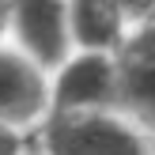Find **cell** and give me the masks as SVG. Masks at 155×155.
<instances>
[{
    "instance_id": "6da1fadb",
    "label": "cell",
    "mask_w": 155,
    "mask_h": 155,
    "mask_svg": "<svg viewBox=\"0 0 155 155\" xmlns=\"http://www.w3.org/2000/svg\"><path fill=\"white\" fill-rule=\"evenodd\" d=\"M45 140L53 155H148L144 136L106 110L61 114L57 121H49Z\"/></svg>"
},
{
    "instance_id": "7a4b0ae2",
    "label": "cell",
    "mask_w": 155,
    "mask_h": 155,
    "mask_svg": "<svg viewBox=\"0 0 155 155\" xmlns=\"http://www.w3.org/2000/svg\"><path fill=\"white\" fill-rule=\"evenodd\" d=\"M57 106L61 114L117 106V61H110L106 53H95V49L76 57L57 80Z\"/></svg>"
},
{
    "instance_id": "3957f363",
    "label": "cell",
    "mask_w": 155,
    "mask_h": 155,
    "mask_svg": "<svg viewBox=\"0 0 155 155\" xmlns=\"http://www.w3.org/2000/svg\"><path fill=\"white\" fill-rule=\"evenodd\" d=\"M19 38L42 64L64 61L68 49V12L64 0H12Z\"/></svg>"
},
{
    "instance_id": "277c9868",
    "label": "cell",
    "mask_w": 155,
    "mask_h": 155,
    "mask_svg": "<svg viewBox=\"0 0 155 155\" xmlns=\"http://www.w3.org/2000/svg\"><path fill=\"white\" fill-rule=\"evenodd\" d=\"M45 87L34 64L19 61L15 53H0V121L4 125H27L42 114Z\"/></svg>"
},
{
    "instance_id": "5b68a950",
    "label": "cell",
    "mask_w": 155,
    "mask_h": 155,
    "mask_svg": "<svg viewBox=\"0 0 155 155\" xmlns=\"http://www.w3.org/2000/svg\"><path fill=\"white\" fill-rule=\"evenodd\" d=\"M125 15H121L117 0H72V34L80 45L95 53L121 49L125 42Z\"/></svg>"
},
{
    "instance_id": "8992f818",
    "label": "cell",
    "mask_w": 155,
    "mask_h": 155,
    "mask_svg": "<svg viewBox=\"0 0 155 155\" xmlns=\"http://www.w3.org/2000/svg\"><path fill=\"white\" fill-rule=\"evenodd\" d=\"M117 106L136 125L155 133V61L117 57Z\"/></svg>"
},
{
    "instance_id": "52a82bcc",
    "label": "cell",
    "mask_w": 155,
    "mask_h": 155,
    "mask_svg": "<svg viewBox=\"0 0 155 155\" xmlns=\"http://www.w3.org/2000/svg\"><path fill=\"white\" fill-rule=\"evenodd\" d=\"M121 53L125 57H144V61H155V19H148L140 30H136L129 42H121Z\"/></svg>"
},
{
    "instance_id": "ba28073f",
    "label": "cell",
    "mask_w": 155,
    "mask_h": 155,
    "mask_svg": "<svg viewBox=\"0 0 155 155\" xmlns=\"http://www.w3.org/2000/svg\"><path fill=\"white\" fill-rule=\"evenodd\" d=\"M117 8L125 19H136V23L155 19V0H117Z\"/></svg>"
},
{
    "instance_id": "9c48e42d",
    "label": "cell",
    "mask_w": 155,
    "mask_h": 155,
    "mask_svg": "<svg viewBox=\"0 0 155 155\" xmlns=\"http://www.w3.org/2000/svg\"><path fill=\"white\" fill-rule=\"evenodd\" d=\"M0 155H15V136L4 129V121H0Z\"/></svg>"
},
{
    "instance_id": "30bf717a",
    "label": "cell",
    "mask_w": 155,
    "mask_h": 155,
    "mask_svg": "<svg viewBox=\"0 0 155 155\" xmlns=\"http://www.w3.org/2000/svg\"><path fill=\"white\" fill-rule=\"evenodd\" d=\"M4 12H8V0H0V27H4Z\"/></svg>"
},
{
    "instance_id": "8fae6325",
    "label": "cell",
    "mask_w": 155,
    "mask_h": 155,
    "mask_svg": "<svg viewBox=\"0 0 155 155\" xmlns=\"http://www.w3.org/2000/svg\"><path fill=\"white\" fill-rule=\"evenodd\" d=\"M151 155H155V148H151Z\"/></svg>"
}]
</instances>
